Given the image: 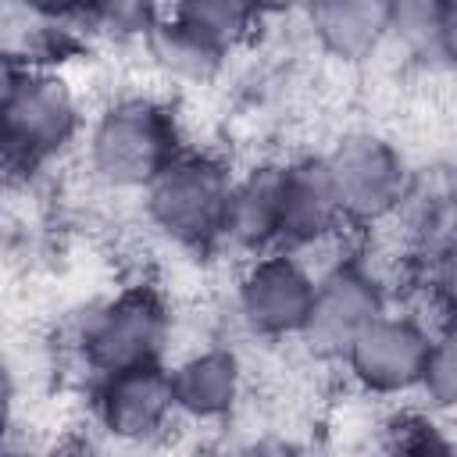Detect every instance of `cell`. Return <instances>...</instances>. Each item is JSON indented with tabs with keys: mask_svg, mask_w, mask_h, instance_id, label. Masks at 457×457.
<instances>
[{
	"mask_svg": "<svg viewBox=\"0 0 457 457\" xmlns=\"http://www.w3.org/2000/svg\"><path fill=\"white\" fill-rule=\"evenodd\" d=\"M186 125L179 104L154 89H129L104 100L82 132L86 175L107 193L139 196L146 182L182 150Z\"/></svg>",
	"mask_w": 457,
	"mask_h": 457,
	"instance_id": "obj_1",
	"label": "cell"
},
{
	"mask_svg": "<svg viewBox=\"0 0 457 457\" xmlns=\"http://www.w3.org/2000/svg\"><path fill=\"white\" fill-rule=\"evenodd\" d=\"M236 168L211 146H182L139 193L146 225L175 250L218 253Z\"/></svg>",
	"mask_w": 457,
	"mask_h": 457,
	"instance_id": "obj_2",
	"label": "cell"
},
{
	"mask_svg": "<svg viewBox=\"0 0 457 457\" xmlns=\"http://www.w3.org/2000/svg\"><path fill=\"white\" fill-rule=\"evenodd\" d=\"M86 121V100L64 68H25L0 107V171H50L79 150Z\"/></svg>",
	"mask_w": 457,
	"mask_h": 457,
	"instance_id": "obj_3",
	"label": "cell"
},
{
	"mask_svg": "<svg viewBox=\"0 0 457 457\" xmlns=\"http://www.w3.org/2000/svg\"><path fill=\"white\" fill-rule=\"evenodd\" d=\"M175 339V311L157 282H129L93 303L71 339L86 378L164 364Z\"/></svg>",
	"mask_w": 457,
	"mask_h": 457,
	"instance_id": "obj_4",
	"label": "cell"
},
{
	"mask_svg": "<svg viewBox=\"0 0 457 457\" xmlns=\"http://www.w3.org/2000/svg\"><path fill=\"white\" fill-rule=\"evenodd\" d=\"M321 161L350 232L382 228L414 200V168L403 146L378 129L339 132Z\"/></svg>",
	"mask_w": 457,
	"mask_h": 457,
	"instance_id": "obj_5",
	"label": "cell"
},
{
	"mask_svg": "<svg viewBox=\"0 0 457 457\" xmlns=\"http://www.w3.org/2000/svg\"><path fill=\"white\" fill-rule=\"evenodd\" d=\"M393 303L396 296L386 271L364 250L336 253L328 264L314 268V300L300 343L318 361L336 364L343 350Z\"/></svg>",
	"mask_w": 457,
	"mask_h": 457,
	"instance_id": "obj_6",
	"label": "cell"
},
{
	"mask_svg": "<svg viewBox=\"0 0 457 457\" xmlns=\"http://www.w3.org/2000/svg\"><path fill=\"white\" fill-rule=\"evenodd\" d=\"M314 300V264L303 253L271 246L243 257L232 286V314L250 339L289 343L303 336Z\"/></svg>",
	"mask_w": 457,
	"mask_h": 457,
	"instance_id": "obj_7",
	"label": "cell"
},
{
	"mask_svg": "<svg viewBox=\"0 0 457 457\" xmlns=\"http://www.w3.org/2000/svg\"><path fill=\"white\" fill-rule=\"evenodd\" d=\"M450 321V318H446ZM436 325L421 311H382L336 361L346 382L368 400H403L418 393V378L436 336Z\"/></svg>",
	"mask_w": 457,
	"mask_h": 457,
	"instance_id": "obj_8",
	"label": "cell"
},
{
	"mask_svg": "<svg viewBox=\"0 0 457 457\" xmlns=\"http://www.w3.org/2000/svg\"><path fill=\"white\" fill-rule=\"evenodd\" d=\"M86 407L93 428L121 446L161 443L179 425V411L168 382V361L89 378Z\"/></svg>",
	"mask_w": 457,
	"mask_h": 457,
	"instance_id": "obj_9",
	"label": "cell"
},
{
	"mask_svg": "<svg viewBox=\"0 0 457 457\" xmlns=\"http://www.w3.org/2000/svg\"><path fill=\"white\" fill-rule=\"evenodd\" d=\"M168 382L179 421L228 425L246 400V361L232 343L193 346L168 364Z\"/></svg>",
	"mask_w": 457,
	"mask_h": 457,
	"instance_id": "obj_10",
	"label": "cell"
},
{
	"mask_svg": "<svg viewBox=\"0 0 457 457\" xmlns=\"http://www.w3.org/2000/svg\"><path fill=\"white\" fill-rule=\"evenodd\" d=\"M339 200L332 193L321 154H300L282 161L278 182V243L293 253H314L346 236Z\"/></svg>",
	"mask_w": 457,
	"mask_h": 457,
	"instance_id": "obj_11",
	"label": "cell"
},
{
	"mask_svg": "<svg viewBox=\"0 0 457 457\" xmlns=\"http://www.w3.org/2000/svg\"><path fill=\"white\" fill-rule=\"evenodd\" d=\"M300 21L321 57L361 68L389 46L386 0H303Z\"/></svg>",
	"mask_w": 457,
	"mask_h": 457,
	"instance_id": "obj_12",
	"label": "cell"
},
{
	"mask_svg": "<svg viewBox=\"0 0 457 457\" xmlns=\"http://www.w3.org/2000/svg\"><path fill=\"white\" fill-rule=\"evenodd\" d=\"M136 46L143 50V61L150 64V71L175 89L214 86L232 61L225 46H218L214 39H207L171 11H164Z\"/></svg>",
	"mask_w": 457,
	"mask_h": 457,
	"instance_id": "obj_13",
	"label": "cell"
},
{
	"mask_svg": "<svg viewBox=\"0 0 457 457\" xmlns=\"http://www.w3.org/2000/svg\"><path fill=\"white\" fill-rule=\"evenodd\" d=\"M278 182H282L278 157H264L236 171L225 204L221 250L253 257L278 243Z\"/></svg>",
	"mask_w": 457,
	"mask_h": 457,
	"instance_id": "obj_14",
	"label": "cell"
},
{
	"mask_svg": "<svg viewBox=\"0 0 457 457\" xmlns=\"http://www.w3.org/2000/svg\"><path fill=\"white\" fill-rule=\"evenodd\" d=\"M389 46L425 71L453 64L457 0H386Z\"/></svg>",
	"mask_w": 457,
	"mask_h": 457,
	"instance_id": "obj_15",
	"label": "cell"
},
{
	"mask_svg": "<svg viewBox=\"0 0 457 457\" xmlns=\"http://www.w3.org/2000/svg\"><path fill=\"white\" fill-rule=\"evenodd\" d=\"M82 32L79 21L50 18L21 0H0V54L18 68H64Z\"/></svg>",
	"mask_w": 457,
	"mask_h": 457,
	"instance_id": "obj_16",
	"label": "cell"
},
{
	"mask_svg": "<svg viewBox=\"0 0 457 457\" xmlns=\"http://www.w3.org/2000/svg\"><path fill=\"white\" fill-rule=\"evenodd\" d=\"M168 11L228 54H236L261 25L246 0H168Z\"/></svg>",
	"mask_w": 457,
	"mask_h": 457,
	"instance_id": "obj_17",
	"label": "cell"
},
{
	"mask_svg": "<svg viewBox=\"0 0 457 457\" xmlns=\"http://www.w3.org/2000/svg\"><path fill=\"white\" fill-rule=\"evenodd\" d=\"M164 11L168 0H82L79 21L89 36H104L111 43H139Z\"/></svg>",
	"mask_w": 457,
	"mask_h": 457,
	"instance_id": "obj_18",
	"label": "cell"
},
{
	"mask_svg": "<svg viewBox=\"0 0 457 457\" xmlns=\"http://www.w3.org/2000/svg\"><path fill=\"white\" fill-rule=\"evenodd\" d=\"M386 446L396 453H453V436H450V418L421 407H400L382 421Z\"/></svg>",
	"mask_w": 457,
	"mask_h": 457,
	"instance_id": "obj_19",
	"label": "cell"
},
{
	"mask_svg": "<svg viewBox=\"0 0 457 457\" xmlns=\"http://www.w3.org/2000/svg\"><path fill=\"white\" fill-rule=\"evenodd\" d=\"M414 396H421V403L443 418H450L457 407V343H453L450 321L436 325V336H432V346H428Z\"/></svg>",
	"mask_w": 457,
	"mask_h": 457,
	"instance_id": "obj_20",
	"label": "cell"
},
{
	"mask_svg": "<svg viewBox=\"0 0 457 457\" xmlns=\"http://www.w3.org/2000/svg\"><path fill=\"white\" fill-rule=\"evenodd\" d=\"M14 425H18V378L0 361V446L11 439Z\"/></svg>",
	"mask_w": 457,
	"mask_h": 457,
	"instance_id": "obj_21",
	"label": "cell"
},
{
	"mask_svg": "<svg viewBox=\"0 0 457 457\" xmlns=\"http://www.w3.org/2000/svg\"><path fill=\"white\" fill-rule=\"evenodd\" d=\"M250 11L257 14V21H275V18H293L300 14L303 0H246Z\"/></svg>",
	"mask_w": 457,
	"mask_h": 457,
	"instance_id": "obj_22",
	"label": "cell"
},
{
	"mask_svg": "<svg viewBox=\"0 0 457 457\" xmlns=\"http://www.w3.org/2000/svg\"><path fill=\"white\" fill-rule=\"evenodd\" d=\"M21 4H29L50 18H61V21H79V11H82V0H21Z\"/></svg>",
	"mask_w": 457,
	"mask_h": 457,
	"instance_id": "obj_23",
	"label": "cell"
},
{
	"mask_svg": "<svg viewBox=\"0 0 457 457\" xmlns=\"http://www.w3.org/2000/svg\"><path fill=\"white\" fill-rule=\"evenodd\" d=\"M21 71H25V68H18L14 61H7V57L0 54V107L7 104V96H11V89L18 86V79H21Z\"/></svg>",
	"mask_w": 457,
	"mask_h": 457,
	"instance_id": "obj_24",
	"label": "cell"
}]
</instances>
